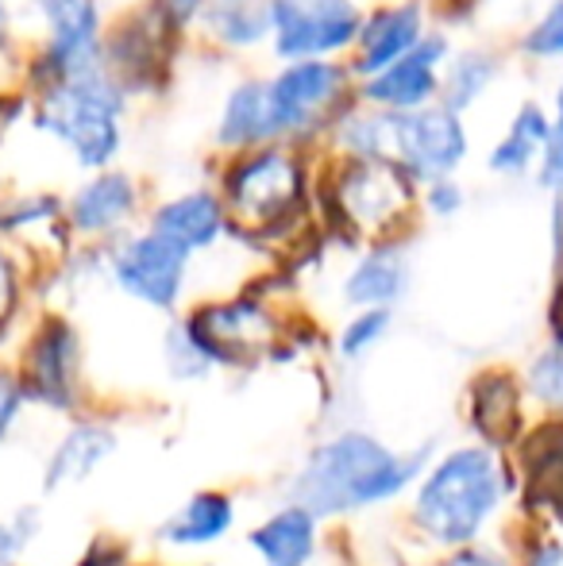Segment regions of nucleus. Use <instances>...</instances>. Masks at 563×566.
<instances>
[{
  "mask_svg": "<svg viewBox=\"0 0 563 566\" xmlns=\"http://www.w3.org/2000/svg\"><path fill=\"white\" fill-rule=\"evenodd\" d=\"M12 301H15L12 266H8V262H4V254H0V321H4V316L12 313Z\"/></svg>",
  "mask_w": 563,
  "mask_h": 566,
  "instance_id": "nucleus-32",
  "label": "nucleus"
},
{
  "mask_svg": "<svg viewBox=\"0 0 563 566\" xmlns=\"http://www.w3.org/2000/svg\"><path fill=\"white\" fill-rule=\"evenodd\" d=\"M428 205H432L436 212H456L459 209V189L436 178L432 181V193H428Z\"/></svg>",
  "mask_w": 563,
  "mask_h": 566,
  "instance_id": "nucleus-31",
  "label": "nucleus"
},
{
  "mask_svg": "<svg viewBox=\"0 0 563 566\" xmlns=\"http://www.w3.org/2000/svg\"><path fill=\"white\" fill-rule=\"evenodd\" d=\"M70 366H74V339L62 324H51L31 350V386H35V394L54 405H66Z\"/></svg>",
  "mask_w": 563,
  "mask_h": 566,
  "instance_id": "nucleus-16",
  "label": "nucleus"
},
{
  "mask_svg": "<svg viewBox=\"0 0 563 566\" xmlns=\"http://www.w3.org/2000/svg\"><path fill=\"white\" fill-rule=\"evenodd\" d=\"M386 308H371V313H363L355 324H347L344 336H340V347H344V355H363V350L371 347L378 336L386 332Z\"/></svg>",
  "mask_w": 563,
  "mask_h": 566,
  "instance_id": "nucleus-27",
  "label": "nucleus"
},
{
  "mask_svg": "<svg viewBox=\"0 0 563 566\" xmlns=\"http://www.w3.org/2000/svg\"><path fill=\"white\" fill-rule=\"evenodd\" d=\"M344 90V70L321 59H301L267 85L271 132H305L321 124Z\"/></svg>",
  "mask_w": 563,
  "mask_h": 566,
  "instance_id": "nucleus-6",
  "label": "nucleus"
},
{
  "mask_svg": "<svg viewBox=\"0 0 563 566\" xmlns=\"http://www.w3.org/2000/svg\"><path fill=\"white\" fill-rule=\"evenodd\" d=\"M456 566H494V563H490L487 555H475V552H467L463 559H459Z\"/></svg>",
  "mask_w": 563,
  "mask_h": 566,
  "instance_id": "nucleus-35",
  "label": "nucleus"
},
{
  "mask_svg": "<svg viewBox=\"0 0 563 566\" xmlns=\"http://www.w3.org/2000/svg\"><path fill=\"white\" fill-rule=\"evenodd\" d=\"M490 77H494V62H490L487 54H479V51L463 54L448 74V108H456V113L467 108L482 90H487Z\"/></svg>",
  "mask_w": 563,
  "mask_h": 566,
  "instance_id": "nucleus-26",
  "label": "nucleus"
},
{
  "mask_svg": "<svg viewBox=\"0 0 563 566\" xmlns=\"http://www.w3.org/2000/svg\"><path fill=\"white\" fill-rule=\"evenodd\" d=\"M220 224H225V212H220V201L212 193H186L155 212V231L170 235L186 251L209 247L220 235Z\"/></svg>",
  "mask_w": 563,
  "mask_h": 566,
  "instance_id": "nucleus-14",
  "label": "nucleus"
},
{
  "mask_svg": "<svg viewBox=\"0 0 563 566\" xmlns=\"http://www.w3.org/2000/svg\"><path fill=\"white\" fill-rule=\"evenodd\" d=\"M228 528H232V505H228V497L201 493V497H194L166 524V539H174V544H212Z\"/></svg>",
  "mask_w": 563,
  "mask_h": 566,
  "instance_id": "nucleus-21",
  "label": "nucleus"
},
{
  "mask_svg": "<svg viewBox=\"0 0 563 566\" xmlns=\"http://www.w3.org/2000/svg\"><path fill=\"white\" fill-rule=\"evenodd\" d=\"M15 409H20V394H15L12 386H0V436L8 432V424H12Z\"/></svg>",
  "mask_w": 563,
  "mask_h": 566,
  "instance_id": "nucleus-33",
  "label": "nucleus"
},
{
  "mask_svg": "<svg viewBox=\"0 0 563 566\" xmlns=\"http://www.w3.org/2000/svg\"><path fill=\"white\" fill-rule=\"evenodd\" d=\"M406 285V262L394 251H375L371 259H363L355 266V274L347 277V301L352 305H367V308H383Z\"/></svg>",
  "mask_w": 563,
  "mask_h": 566,
  "instance_id": "nucleus-18",
  "label": "nucleus"
},
{
  "mask_svg": "<svg viewBox=\"0 0 563 566\" xmlns=\"http://www.w3.org/2000/svg\"><path fill=\"white\" fill-rule=\"evenodd\" d=\"M498 497H502V474L494 454L456 451L428 474L417 497V521L440 544H467L494 513Z\"/></svg>",
  "mask_w": 563,
  "mask_h": 566,
  "instance_id": "nucleus-2",
  "label": "nucleus"
},
{
  "mask_svg": "<svg viewBox=\"0 0 563 566\" xmlns=\"http://www.w3.org/2000/svg\"><path fill=\"white\" fill-rule=\"evenodd\" d=\"M556 105H560V124H563V90H560V101H556Z\"/></svg>",
  "mask_w": 563,
  "mask_h": 566,
  "instance_id": "nucleus-36",
  "label": "nucleus"
},
{
  "mask_svg": "<svg viewBox=\"0 0 563 566\" xmlns=\"http://www.w3.org/2000/svg\"><path fill=\"white\" fill-rule=\"evenodd\" d=\"M359 43H363L359 70L363 74H378V70H386L390 62H398L402 54L421 43V12L414 4L386 8V12H378L363 28Z\"/></svg>",
  "mask_w": 563,
  "mask_h": 566,
  "instance_id": "nucleus-13",
  "label": "nucleus"
},
{
  "mask_svg": "<svg viewBox=\"0 0 563 566\" xmlns=\"http://www.w3.org/2000/svg\"><path fill=\"white\" fill-rule=\"evenodd\" d=\"M541 181H544V189H563V124L552 127V135H549V143H544V150H541Z\"/></svg>",
  "mask_w": 563,
  "mask_h": 566,
  "instance_id": "nucleus-30",
  "label": "nucleus"
},
{
  "mask_svg": "<svg viewBox=\"0 0 563 566\" xmlns=\"http://www.w3.org/2000/svg\"><path fill=\"white\" fill-rule=\"evenodd\" d=\"M525 46L533 54H544V59H560L563 54V0L549 8L541 23L533 28V35L525 39Z\"/></svg>",
  "mask_w": 563,
  "mask_h": 566,
  "instance_id": "nucleus-28",
  "label": "nucleus"
},
{
  "mask_svg": "<svg viewBox=\"0 0 563 566\" xmlns=\"http://www.w3.org/2000/svg\"><path fill=\"white\" fill-rule=\"evenodd\" d=\"M108 451H113V436H108L105 428H77V432L54 451V462H51V470H46V482L51 485L77 482V478L90 474Z\"/></svg>",
  "mask_w": 563,
  "mask_h": 566,
  "instance_id": "nucleus-23",
  "label": "nucleus"
},
{
  "mask_svg": "<svg viewBox=\"0 0 563 566\" xmlns=\"http://www.w3.org/2000/svg\"><path fill=\"white\" fill-rule=\"evenodd\" d=\"M421 467V454L398 459L375 443L371 436H340L329 448H321L309 459L305 474L298 478V497L309 513H347L386 501L409 482Z\"/></svg>",
  "mask_w": 563,
  "mask_h": 566,
  "instance_id": "nucleus-1",
  "label": "nucleus"
},
{
  "mask_svg": "<svg viewBox=\"0 0 563 566\" xmlns=\"http://www.w3.org/2000/svg\"><path fill=\"white\" fill-rule=\"evenodd\" d=\"M271 132V108H267V85H240L228 97L225 116H220V143L228 147H248V143L267 139Z\"/></svg>",
  "mask_w": 563,
  "mask_h": 566,
  "instance_id": "nucleus-20",
  "label": "nucleus"
},
{
  "mask_svg": "<svg viewBox=\"0 0 563 566\" xmlns=\"http://www.w3.org/2000/svg\"><path fill=\"white\" fill-rule=\"evenodd\" d=\"M132 205H136L132 181L121 174H105L74 197V224L82 231H108L128 217Z\"/></svg>",
  "mask_w": 563,
  "mask_h": 566,
  "instance_id": "nucleus-17",
  "label": "nucleus"
},
{
  "mask_svg": "<svg viewBox=\"0 0 563 566\" xmlns=\"http://www.w3.org/2000/svg\"><path fill=\"white\" fill-rule=\"evenodd\" d=\"M220 39L228 43H256L267 28H271V4L251 8L248 0H220V8L212 12Z\"/></svg>",
  "mask_w": 563,
  "mask_h": 566,
  "instance_id": "nucleus-25",
  "label": "nucleus"
},
{
  "mask_svg": "<svg viewBox=\"0 0 563 566\" xmlns=\"http://www.w3.org/2000/svg\"><path fill=\"white\" fill-rule=\"evenodd\" d=\"M301 178L298 166L279 150H267L240 163L228 178V205L243 224H279L298 205Z\"/></svg>",
  "mask_w": 563,
  "mask_h": 566,
  "instance_id": "nucleus-7",
  "label": "nucleus"
},
{
  "mask_svg": "<svg viewBox=\"0 0 563 566\" xmlns=\"http://www.w3.org/2000/svg\"><path fill=\"white\" fill-rule=\"evenodd\" d=\"M189 336L201 343V350L209 358H243L251 350H259V343L271 336V324L256 305H225V308H205L194 324Z\"/></svg>",
  "mask_w": 563,
  "mask_h": 566,
  "instance_id": "nucleus-12",
  "label": "nucleus"
},
{
  "mask_svg": "<svg viewBox=\"0 0 563 566\" xmlns=\"http://www.w3.org/2000/svg\"><path fill=\"white\" fill-rule=\"evenodd\" d=\"M549 135H552V127L541 108L525 105L518 113V119H513V127L505 132V139L490 150V170H502V174L529 170V163H533L544 150V143H549Z\"/></svg>",
  "mask_w": 563,
  "mask_h": 566,
  "instance_id": "nucleus-19",
  "label": "nucleus"
},
{
  "mask_svg": "<svg viewBox=\"0 0 563 566\" xmlns=\"http://www.w3.org/2000/svg\"><path fill=\"white\" fill-rule=\"evenodd\" d=\"M475 424L502 443L518 424V394L505 378H487L475 389Z\"/></svg>",
  "mask_w": 563,
  "mask_h": 566,
  "instance_id": "nucleus-24",
  "label": "nucleus"
},
{
  "mask_svg": "<svg viewBox=\"0 0 563 566\" xmlns=\"http://www.w3.org/2000/svg\"><path fill=\"white\" fill-rule=\"evenodd\" d=\"M529 462V478L536 485V497L549 501L556 509V516H563V428H544L533 436V451L525 448Z\"/></svg>",
  "mask_w": 563,
  "mask_h": 566,
  "instance_id": "nucleus-22",
  "label": "nucleus"
},
{
  "mask_svg": "<svg viewBox=\"0 0 563 566\" xmlns=\"http://www.w3.org/2000/svg\"><path fill=\"white\" fill-rule=\"evenodd\" d=\"M251 544L271 566H301L313 555V513L285 509V513L271 516L263 528L251 532Z\"/></svg>",
  "mask_w": 563,
  "mask_h": 566,
  "instance_id": "nucleus-15",
  "label": "nucleus"
},
{
  "mask_svg": "<svg viewBox=\"0 0 563 566\" xmlns=\"http://www.w3.org/2000/svg\"><path fill=\"white\" fill-rule=\"evenodd\" d=\"M386 139L394 158L417 178H448L467 155V135L456 119V108H414L386 119Z\"/></svg>",
  "mask_w": 563,
  "mask_h": 566,
  "instance_id": "nucleus-4",
  "label": "nucleus"
},
{
  "mask_svg": "<svg viewBox=\"0 0 563 566\" xmlns=\"http://www.w3.org/2000/svg\"><path fill=\"white\" fill-rule=\"evenodd\" d=\"M340 197L359 224H386L409 201V181L386 158H363L359 166L347 170Z\"/></svg>",
  "mask_w": 563,
  "mask_h": 566,
  "instance_id": "nucleus-11",
  "label": "nucleus"
},
{
  "mask_svg": "<svg viewBox=\"0 0 563 566\" xmlns=\"http://www.w3.org/2000/svg\"><path fill=\"white\" fill-rule=\"evenodd\" d=\"M529 566H563V552H560V547H544V552L536 555Z\"/></svg>",
  "mask_w": 563,
  "mask_h": 566,
  "instance_id": "nucleus-34",
  "label": "nucleus"
},
{
  "mask_svg": "<svg viewBox=\"0 0 563 566\" xmlns=\"http://www.w3.org/2000/svg\"><path fill=\"white\" fill-rule=\"evenodd\" d=\"M186 259H189L186 247L150 228L147 235L132 239L121 251V259H116V282H121L132 297L147 301V305L170 308L181 293Z\"/></svg>",
  "mask_w": 563,
  "mask_h": 566,
  "instance_id": "nucleus-8",
  "label": "nucleus"
},
{
  "mask_svg": "<svg viewBox=\"0 0 563 566\" xmlns=\"http://www.w3.org/2000/svg\"><path fill=\"white\" fill-rule=\"evenodd\" d=\"M51 23V66L70 77L97 66V4L93 0H43Z\"/></svg>",
  "mask_w": 563,
  "mask_h": 566,
  "instance_id": "nucleus-10",
  "label": "nucleus"
},
{
  "mask_svg": "<svg viewBox=\"0 0 563 566\" xmlns=\"http://www.w3.org/2000/svg\"><path fill=\"white\" fill-rule=\"evenodd\" d=\"M533 386H536V394H541V397L563 405V350H552V355H544L541 363H536Z\"/></svg>",
  "mask_w": 563,
  "mask_h": 566,
  "instance_id": "nucleus-29",
  "label": "nucleus"
},
{
  "mask_svg": "<svg viewBox=\"0 0 563 566\" xmlns=\"http://www.w3.org/2000/svg\"><path fill=\"white\" fill-rule=\"evenodd\" d=\"M271 28L279 54L316 59L359 35V12L352 0H274Z\"/></svg>",
  "mask_w": 563,
  "mask_h": 566,
  "instance_id": "nucleus-5",
  "label": "nucleus"
},
{
  "mask_svg": "<svg viewBox=\"0 0 563 566\" xmlns=\"http://www.w3.org/2000/svg\"><path fill=\"white\" fill-rule=\"evenodd\" d=\"M448 43L444 39H421L414 51H406L398 62H390L386 70H378L367 82V101L386 105L394 113H414L425 108L436 93V66H440Z\"/></svg>",
  "mask_w": 563,
  "mask_h": 566,
  "instance_id": "nucleus-9",
  "label": "nucleus"
},
{
  "mask_svg": "<svg viewBox=\"0 0 563 566\" xmlns=\"http://www.w3.org/2000/svg\"><path fill=\"white\" fill-rule=\"evenodd\" d=\"M121 108V90L97 66H90L82 74L62 77V85L39 108V124L43 132L59 135L77 155V163L105 166L121 147V127H116Z\"/></svg>",
  "mask_w": 563,
  "mask_h": 566,
  "instance_id": "nucleus-3",
  "label": "nucleus"
}]
</instances>
